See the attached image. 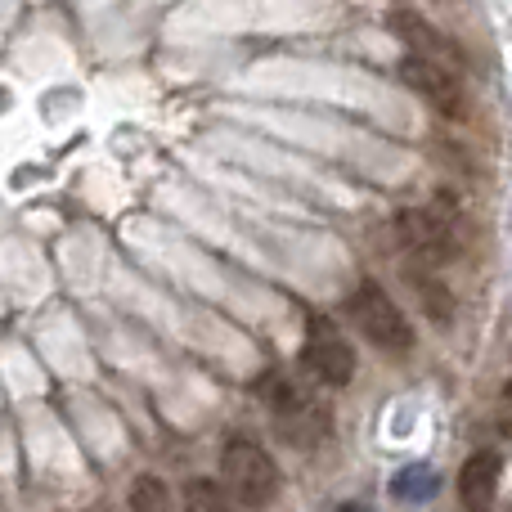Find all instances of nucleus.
Masks as SVG:
<instances>
[{"label": "nucleus", "mask_w": 512, "mask_h": 512, "mask_svg": "<svg viewBox=\"0 0 512 512\" xmlns=\"http://www.w3.org/2000/svg\"><path fill=\"white\" fill-rule=\"evenodd\" d=\"M225 490L234 495V504H248V508H265L279 490V472H274V459L252 441H230L225 445Z\"/></svg>", "instance_id": "1"}, {"label": "nucleus", "mask_w": 512, "mask_h": 512, "mask_svg": "<svg viewBox=\"0 0 512 512\" xmlns=\"http://www.w3.org/2000/svg\"><path fill=\"white\" fill-rule=\"evenodd\" d=\"M346 310H351L355 328H360L373 346H382V351H409L414 328H409V319L400 315V306L378 288V283H360Z\"/></svg>", "instance_id": "2"}, {"label": "nucleus", "mask_w": 512, "mask_h": 512, "mask_svg": "<svg viewBox=\"0 0 512 512\" xmlns=\"http://www.w3.org/2000/svg\"><path fill=\"white\" fill-rule=\"evenodd\" d=\"M301 360H306V369L315 373L319 382H328V387H346L355 373V351L333 333V324H324V319H310Z\"/></svg>", "instance_id": "3"}, {"label": "nucleus", "mask_w": 512, "mask_h": 512, "mask_svg": "<svg viewBox=\"0 0 512 512\" xmlns=\"http://www.w3.org/2000/svg\"><path fill=\"white\" fill-rule=\"evenodd\" d=\"M400 81H405L409 90H418V95H423L427 104L436 108V113L463 117V90H459V81H454L436 59H423V54H405V59H400Z\"/></svg>", "instance_id": "4"}, {"label": "nucleus", "mask_w": 512, "mask_h": 512, "mask_svg": "<svg viewBox=\"0 0 512 512\" xmlns=\"http://www.w3.org/2000/svg\"><path fill=\"white\" fill-rule=\"evenodd\" d=\"M400 239H405V248L418 256V261L427 265H441L454 256V230L450 221H445L441 212H405L400 216Z\"/></svg>", "instance_id": "5"}, {"label": "nucleus", "mask_w": 512, "mask_h": 512, "mask_svg": "<svg viewBox=\"0 0 512 512\" xmlns=\"http://www.w3.org/2000/svg\"><path fill=\"white\" fill-rule=\"evenodd\" d=\"M499 459L490 450L472 454L459 472V499H463V512H490L495 508V495H499Z\"/></svg>", "instance_id": "6"}, {"label": "nucleus", "mask_w": 512, "mask_h": 512, "mask_svg": "<svg viewBox=\"0 0 512 512\" xmlns=\"http://www.w3.org/2000/svg\"><path fill=\"white\" fill-rule=\"evenodd\" d=\"M391 32H396L414 54H423V59H450V54H454V45L445 41V36L436 32L427 18L409 14V9H396V14H391Z\"/></svg>", "instance_id": "7"}, {"label": "nucleus", "mask_w": 512, "mask_h": 512, "mask_svg": "<svg viewBox=\"0 0 512 512\" xmlns=\"http://www.w3.org/2000/svg\"><path fill=\"white\" fill-rule=\"evenodd\" d=\"M180 499H185V512H243L234 504V495L225 486H216V481H185V490H180Z\"/></svg>", "instance_id": "8"}, {"label": "nucleus", "mask_w": 512, "mask_h": 512, "mask_svg": "<svg viewBox=\"0 0 512 512\" xmlns=\"http://www.w3.org/2000/svg\"><path fill=\"white\" fill-rule=\"evenodd\" d=\"M436 490H441V472L427 468V463H414V468L396 472V481H391V495L405 499V504H423Z\"/></svg>", "instance_id": "9"}, {"label": "nucleus", "mask_w": 512, "mask_h": 512, "mask_svg": "<svg viewBox=\"0 0 512 512\" xmlns=\"http://www.w3.org/2000/svg\"><path fill=\"white\" fill-rule=\"evenodd\" d=\"M131 512H171V490L162 477H135Z\"/></svg>", "instance_id": "10"}, {"label": "nucleus", "mask_w": 512, "mask_h": 512, "mask_svg": "<svg viewBox=\"0 0 512 512\" xmlns=\"http://www.w3.org/2000/svg\"><path fill=\"white\" fill-rule=\"evenodd\" d=\"M409 283H414V288L423 292V301H427V315H432L436 324H445V319H450V292H445L441 283H432V279H418V274H414V279H409Z\"/></svg>", "instance_id": "11"}, {"label": "nucleus", "mask_w": 512, "mask_h": 512, "mask_svg": "<svg viewBox=\"0 0 512 512\" xmlns=\"http://www.w3.org/2000/svg\"><path fill=\"white\" fill-rule=\"evenodd\" d=\"M337 512H373V508H369V504H342Z\"/></svg>", "instance_id": "12"}, {"label": "nucleus", "mask_w": 512, "mask_h": 512, "mask_svg": "<svg viewBox=\"0 0 512 512\" xmlns=\"http://www.w3.org/2000/svg\"><path fill=\"white\" fill-rule=\"evenodd\" d=\"M504 396H508V405H512V382H508V391H504Z\"/></svg>", "instance_id": "13"}, {"label": "nucleus", "mask_w": 512, "mask_h": 512, "mask_svg": "<svg viewBox=\"0 0 512 512\" xmlns=\"http://www.w3.org/2000/svg\"><path fill=\"white\" fill-rule=\"evenodd\" d=\"M504 432H508V436H512V418H508V423H504Z\"/></svg>", "instance_id": "14"}]
</instances>
